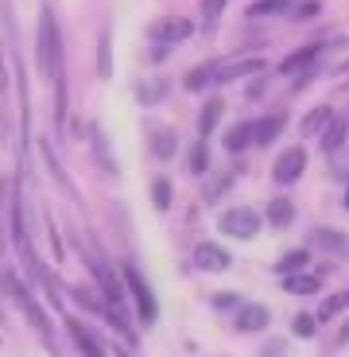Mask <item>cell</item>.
Segmentation results:
<instances>
[{
	"label": "cell",
	"instance_id": "obj_8",
	"mask_svg": "<svg viewBox=\"0 0 349 357\" xmlns=\"http://www.w3.org/2000/svg\"><path fill=\"white\" fill-rule=\"evenodd\" d=\"M346 128H349V121H346L341 113H334V116H330V125H326V132L318 136L323 152H338L341 144H346Z\"/></svg>",
	"mask_w": 349,
	"mask_h": 357
},
{
	"label": "cell",
	"instance_id": "obj_31",
	"mask_svg": "<svg viewBox=\"0 0 349 357\" xmlns=\"http://www.w3.org/2000/svg\"><path fill=\"white\" fill-rule=\"evenodd\" d=\"M338 342H341V346H346V342H349V322H346V326H341V334H338Z\"/></svg>",
	"mask_w": 349,
	"mask_h": 357
},
{
	"label": "cell",
	"instance_id": "obj_4",
	"mask_svg": "<svg viewBox=\"0 0 349 357\" xmlns=\"http://www.w3.org/2000/svg\"><path fill=\"white\" fill-rule=\"evenodd\" d=\"M183 39H190V20L183 16H163L152 24V43H160L163 51H171L175 43H183Z\"/></svg>",
	"mask_w": 349,
	"mask_h": 357
},
{
	"label": "cell",
	"instance_id": "obj_7",
	"mask_svg": "<svg viewBox=\"0 0 349 357\" xmlns=\"http://www.w3.org/2000/svg\"><path fill=\"white\" fill-rule=\"evenodd\" d=\"M194 264L202 268V272H225V268H229V252L217 249V245H198Z\"/></svg>",
	"mask_w": 349,
	"mask_h": 357
},
{
	"label": "cell",
	"instance_id": "obj_16",
	"mask_svg": "<svg viewBox=\"0 0 349 357\" xmlns=\"http://www.w3.org/2000/svg\"><path fill=\"white\" fill-rule=\"evenodd\" d=\"M152 152L160 155V160H171V155H175V132H171V128H155L152 132Z\"/></svg>",
	"mask_w": 349,
	"mask_h": 357
},
{
	"label": "cell",
	"instance_id": "obj_14",
	"mask_svg": "<svg viewBox=\"0 0 349 357\" xmlns=\"http://www.w3.org/2000/svg\"><path fill=\"white\" fill-rule=\"evenodd\" d=\"M252 121H241V125H233L229 132H225V148H229V152H241V148H249L252 144Z\"/></svg>",
	"mask_w": 349,
	"mask_h": 357
},
{
	"label": "cell",
	"instance_id": "obj_13",
	"mask_svg": "<svg viewBox=\"0 0 349 357\" xmlns=\"http://www.w3.org/2000/svg\"><path fill=\"white\" fill-rule=\"evenodd\" d=\"M291 218H295V206H291V198H272V202H268V222L276 225V229L291 225Z\"/></svg>",
	"mask_w": 349,
	"mask_h": 357
},
{
	"label": "cell",
	"instance_id": "obj_9",
	"mask_svg": "<svg viewBox=\"0 0 349 357\" xmlns=\"http://www.w3.org/2000/svg\"><path fill=\"white\" fill-rule=\"evenodd\" d=\"M268 322V307H260V303H245V307H237V331H260Z\"/></svg>",
	"mask_w": 349,
	"mask_h": 357
},
{
	"label": "cell",
	"instance_id": "obj_23",
	"mask_svg": "<svg viewBox=\"0 0 349 357\" xmlns=\"http://www.w3.org/2000/svg\"><path fill=\"white\" fill-rule=\"evenodd\" d=\"M206 167H210V148H206V140H198L194 152H190V171H194V175H202Z\"/></svg>",
	"mask_w": 349,
	"mask_h": 357
},
{
	"label": "cell",
	"instance_id": "obj_28",
	"mask_svg": "<svg viewBox=\"0 0 349 357\" xmlns=\"http://www.w3.org/2000/svg\"><path fill=\"white\" fill-rule=\"evenodd\" d=\"M222 8H225V0H202V12H206L210 20H217V16H222Z\"/></svg>",
	"mask_w": 349,
	"mask_h": 357
},
{
	"label": "cell",
	"instance_id": "obj_6",
	"mask_svg": "<svg viewBox=\"0 0 349 357\" xmlns=\"http://www.w3.org/2000/svg\"><path fill=\"white\" fill-rule=\"evenodd\" d=\"M66 331H70L74 346L82 349V357H105V346L93 338V331H90V326H86L82 319H66Z\"/></svg>",
	"mask_w": 349,
	"mask_h": 357
},
{
	"label": "cell",
	"instance_id": "obj_19",
	"mask_svg": "<svg viewBox=\"0 0 349 357\" xmlns=\"http://www.w3.org/2000/svg\"><path fill=\"white\" fill-rule=\"evenodd\" d=\"M284 287L291 295H311V291H318V276H287Z\"/></svg>",
	"mask_w": 349,
	"mask_h": 357
},
{
	"label": "cell",
	"instance_id": "obj_2",
	"mask_svg": "<svg viewBox=\"0 0 349 357\" xmlns=\"http://www.w3.org/2000/svg\"><path fill=\"white\" fill-rule=\"evenodd\" d=\"M217 225H222V233H229V237L249 241V237H256V229H260V214L249 210V206H237V210H225Z\"/></svg>",
	"mask_w": 349,
	"mask_h": 357
},
{
	"label": "cell",
	"instance_id": "obj_3",
	"mask_svg": "<svg viewBox=\"0 0 349 357\" xmlns=\"http://www.w3.org/2000/svg\"><path fill=\"white\" fill-rule=\"evenodd\" d=\"M125 284H128V291L136 295V307H140L144 326H148V322H155V314H160V307H155V295H152V287H148V280H144L132 264L125 268Z\"/></svg>",
	"mask_w": 349,
	"mask_h": 357
},
{
	"label": "cell",
	"instance_id": "obj_15",
	"mask_svg": "<svg viewBox=\"0 0 349 357\" xmlns=\"http://www.w3.org/2000/svg\"><path fill=\"white\" fill-rule=\"evenodd\" d=\"M12 295H16V299H20V307H24V311H27V319H31V322H36V326H39V331L47 334V314L39 311L36 303H31V295H27V287H24V284H12Z\"/></svg>",
	"mask_w": 349,
	"mask_h": 357
},
{
	"label": "cell",
	"instance_id": "obj_32",
	"mask_svg": "<svg viewBox=\"0 0 349 357\" xmlns=\"http://www.w3.org/2000/svg\"><path fill=\"white\" fill-rule=\"evenodd\" d=\"M346 210H349V187H346Z\"/></svg>",
	"mask_w": 349,
	"mask_h": 357
},
{
	"label": "cell",
	"instance_id": "obj_12",
	"mask_svg": "<svg viewBox=\"0 0 349 357\" xmlns=\"http://www.w3.org/2000/svg\"><path fill=\"white\" fill-rule=\"evenodd\" d=\"M314 54H318V43L303 47V51H295V54H287L284 63H279V74H295V70H307V66L314 63Z\"/></svg>",
	"mask_w": 349,
	"mask_h": 357
},
{
	"label": "cell",
	"instance_id": "obj_25",
	"mask_svg": "<svg viewBox=\"0 0 349 357\" xmlns=\"http://www.w3.org/2000/svg\"><path fill=\"white\" fill-rule=\"evenodd\" d=\"M341 307H349V291H341V295H334V299H326V303L318 307V319H334Z\"/></svg>",
	"mask_w": 349,
	"mask_h": 357
},
{
	"label": "cell",
	"instance_id": "obj_1",
	"mask_svg": "<svg viewBox=\"0 0 349 357\" xmlns=\"http://www.w3.org/2000/svg\"><path fill=\"white\" fill-rule=\"evenodd\" d=\"M39 66H43V74L54 78V86H59V113H63V98H66L63 43H59V24H54L51 8H43V16H39Z\"/></svg>",
	"mask_w": 349,
	"mask_h": 357
},
{
	"label": "cell",
	"instance_id": "obj_11",
	"mask_svg": "<svg viewBox=\"0 0 349 357\" xmlns=\"http://www.w3.org/2000/svg\"><path fill=\"white\" fill-rule=\"evenodd\" d=\"M222 109H225V101H222V98H210L206 105H202V113H198V132H202V136L214 132V125L222 121Z\"/></svg>",
	"mask_w": 349,
	"mask_h": 357
},
{
	"label": "cell",
	"instance_id": "obj_5",
	"mask_svg": "<svg viewBox=\"0 0 349 357\" xmlns=\"http://www.w3.org/2000/svg\"><path fill=\"white\" fill-rule=\"evenodd\" d=\"M303 171H307V152L303 148H287L276 160V171H272V175H276V183H295Z\"/></svg>",
	"mask_w": 349,
	"mask_h": 357
},
{
	"label": "cell",
	"instance_id": "obj_21",
	"mask_svg": "<svg viewBox=\"0 0 349 357\" xmlns=\"http://www.w3.org/2000/svg\"><path fill=\"white\" fill-rule=\"evenodd\" d=\"M295 0H256L249 8V16H272V12H284V8H291Z\"/></svg>",
	"mask_w": 349,
	"mask_h": 357
},
{
	"label": "cell",
	"instance_id": "obj_30",
	"mask_svg": "<svg viewBox=\"0 0 349 357\" xmlns=\"http://www.w3.org/2000/svg\"><path fill=\"white\" fill-rule=\"evenodd\" d=\"M101 78H109V36H101Z\"/></svg>",
	"mask_w": 349,
	"mask_h": 357
},
{
	"label": "cell",
	"instance_id": "obj_29",
	"mask_svg": "<svg viewBox=\"0 0 349 357\" xmlns=\"http://www.w3.org/2000/svg\"><path fill=\"white\" fill-rule=\"evenodd\" d=\"M314 16H318V4H314V0H307L303 8L295 12V20H314Z\"/></svg>",
	"mask_w": 349,
	"mask_h": 357
},
{
	"label": "cell",
	"instance_id": "obj_22",
	"mask_svg": "<svg viewBox=\"0 0 349 357\" xmlns=\"http://www.w3.org/2000/svg\"><path fill=\"white\" fill-rule=\"evenodd\" d=\"M314 241L323 245V249H346V233H338V229H314Z\"/></svg>",
	"mask_w": 349,
	"mask_h": 357
},
{
	"label": "cell",
	"instance_id": "obj_20",
	"mask_svg": "<svg viewBox=\"0 0 349 357\" xmlns=\"http://www.w3.org/2000/svg\"><path fill=\"white\" fill-rule=\"evenodd\" d=\"M330 105H323V109H314V113L311 116H307V121H303V132L307 136H314V132H318V128H323V125H330Z\"/></svg>",
	"mask_w": 349,
	"mask_h": 357
},
{
	"label": "cell",
	"instance_id": "obj_24",
	"mask_svg": "<svg viewBox=\"0 0 349 357\" xmlns=\"http://www.w3.org/2000/svg\"><path fill=\"white\" fill-rule=\"evenodd\" d=\"M214 70H217V66H198V70H190L187 89H202V86H210V82H214Z\"/></svg>",
	"mask_w": 349,
	"mask_h": 357
},
{
	"label": "cell",
	"instance_id": "obj_33",
	"mask_svg": "<svg viewBox=\"0 0 349 357\" xmlns=\"http://www.w3.org/2000/svg\"><path fill=\"white\" fill-rule=\"evenodd\" d=\"M341 70H349V63H346V66H341Z\"/></svg>",
	"mask_w": 349,
	"mask_h": 357
},
{
	"label": "cell",
	"instance_id": "obj_10",
	"mask_svg": "<svg viewBox=\"0 0 349 357\" xmlns=\"http://www.w3.org/2000/svg\"><path fill=\"white\" fill-rule=\"evenodd\" d=\"M279 132H284V113H272V116H264V121H256V128H252V144H272Z\"/></svg>",
	"mask_w": 349,
	"mask_h": 357
},
{
	"label": "cell",
	"instance_id": "obj_27",
	"mask_svg": "<svg viewBox=\"0 0 349 357\" xmlns=\"http://www.w3.org/2000/svg\"><path fill=\"white\" fill-rule=\"evenodd\" d=\"M291 331H295L299 338H311V334H314V319H311V314H299V319L291 322Z\"/></svg>",
	"mask_w": 349,
	"mask_h": 357
},
{
	"label": "cell",
	"instance_id": "obj_26",
	"mask_svg": "<svg viewBox=\"0 0 349 357\" xmlns=\"http://www.w3.org/2000/svg\"><path fill=\"white\" fill-rule=\"evenodd\" d=\"M152 195H155V206H160V210H167V206H171V183H167V178H155Z\"/></svg>",
	"mask_w": 349,
	"mask_h": 357
},
{
	"label": "cell",
	"instance_id": "obj_17",
	"mask_svg": "<svg viewBox=\"0 0 349 357\" xmlns=\"http://www.w3.org/2000/svg\"><path fill=\"white\" fill-rule=\"evenodd\" d=\"M167 93V78H155V82H144L140 89H136V98H140V105H155V101Z\"/></svg>",
	"mask_w": 349,
	"mask_h": 357
},
{
	"label": "cell",
	"instance_id": "obj_18",
	"mask_svg": "<svg viewBox=\"0 0 349 357\" xmlns=\"http://www.w3.org/2000/svg\"><path fill=\"white\" fill-rule=\"evenodd\" d=\"M307 260H311V252H307V249H295V252H287V257L284 260H279V272H284V276H291V272H303V268H307Z\"/></svg>",
	"mask_w": 349,
	"mask_h": 357
}]
</instances>
